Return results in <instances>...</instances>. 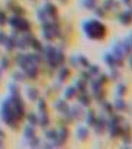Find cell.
Segmentation results:
<instances>
[{
	"mask_svg": "<svg viewBox=\"0 0 132 149\" xmlns=\"http://www.w3.org/2000/svg\"><path fill=\"white\" fill-rule=\"evenodd\" d=\"M1 114L2 119L9 127L14 129L17 128V121L19 120L13 109L10 98L2 103Z\"/></svg>",
	"mask_w": 132,
	"mask_h": 149,
	"instance_id": "1",
	"label": "cell"
},
{
	"mask_svg": "<svg viewBox=\"0 0 132 149\" xmlns=\"http://www.w3.org/2000/svg\"><path fill=\"white\" fill-rule=\"evenodd\" d=\"M9 23L12 27L20 31L27 32L31 29L29 22L20 17L15 15L10 17L9 19Z\"/></svg>",
	"mask_w": 132,
	"mask_h": 149,
	"instance_id": "2",
	"label": "cell"
},
{
	"mask_svg": "<svg viewBox=\"0 0 132 149\" xmlns=\"http://www.w3.org/2000/svg\"><path fill=\"white\" fill-rule=\"evenodd\" d=\"M10 99L14 110L19 118V120L22 118L25 114L24 102L20 95H11Z\"/></svg>",
	"mask_w": 132,
	"mask_h": 149,
	"instance_id": "3",
	"label": "cell"
},
{
	"mask_svg": "<svg viewBox=\"0 0 132 149\" xmlns=\"http://www.w3.org/2000/svg\"><path fill=\"white\" fill-rule=\"evenodd\" d=\"M46 58L49 65L52 68H56L58 66L57 55V52L56 49L53 46L48 45L44 49Z\"/></svg>",
	"mask_w": 132,
	"mask_h": 149,
	"instance_id": "4",
	"label": "cell"
},
{
	"mask_svg": "<svg viewBox=\"0 0 132 149\" xmlns=\"http://www.w3.org/2000/svg\"><path fill=\"white\" fill-rule=\"evenodd\" d=\"M43 35L47 40H51L54 38V34L53 31V24L49 22H43L42 26Z\"/></svg>",
	"mask_w": 132,
	"mask_h": 149,
	"instance_id": "5",
	"label": "cell"
},
{
	"mask_svg": "<svg viewBox=\"0 0 132 149\" xmlns=\"http://www.w3.org/2000/svg\"><path fill=\"white\" fill-rule=\"evenodd\" d=\"M15 61L20 69L24 72L26 71L27 68L31 66L27 63L26 55L22 53H19L17 54L15 57Z\"/></svg>",
	"mask_w": 132,
	"mask_h": 149,
	"instance_id": "6",
	"label": "cell"
},
{
	"mask_svg": "<svg viewBox=\"0 0 132 149\" xmlns=\"http://www.w3.org/2000/svg\"><path fill=\"white\" fill-rule=\"evenodd\" d=\"M68 135V131L67 129L62 128L60 129L59 132L58 133L57 138L54 141V143L57 146L61 145L65 142Z\"/></svg>",
	"mask_w": 132,
	"mask_h": 149,
	"instance_id": "7",
	"label": "cell"
},
{
	"mask_svg": "<svg viewBox=\"0 0 132 149\" xmlns=\"http://www.w3.org/2000/svg\"><path fill=\"white\" fill-rule=\"evenodd\" d=\"M26 75L31 79H35L38 77V70L35 64L32 65L27 68L25 71Z\"/></svg>",
	"mask_w": 132,
	"mask_h": 149,
	"instance_id": "8",
	"label": "cell"
},
{
	"mask_svg": "<svg viewBox=\"0 0 132 149\" xmlns=\"http://www.w3.org/2000/svg\"><path fill=\"white\" fill-rule=\"evenodd\" d=\"M44 9L47 13L48 17L49 16L52 17L53 19L55 18L57 14V10L56 7L53 4L48 3L45 6Z\"/></svg>",
	"mask_w": 132,
	"mask_h": 149,
	"instance_id": "9",
	"label": "cell"
},
{
	"mask_svg": "<svg viewBox=\"0 0 132 149\" xmlns=\"http://www.w3.org/2000/svg\"><path fill=\"white\" fill-rule=\"evenodd\" d=\"M3 45L8 51H13L16 47V38L13 36L11 37H7Z\"/></svg>",
	"mask_w": 132,
	"mask_h": 149,
	"instance_id": "10",
	"label": "cell"
},
{
	"mask_svg": "<svg viewBox=\"0 0 132 149\" xmlns=\"http://www.w3.org/2000/svg\"><path fill=\"white\" fill-rule=\"evenodd\" d=\"M30 46H31L32 48L37 52H41L43 50V46L40 41L33 36L30 42Z\"/></svg>",
	"mask_w": 132,
	"mask_h": 149,
	"instance_id": "11",
	"label": "cell"
},
{
	"mask_svg": "<svg viewBox=\"0 0 132 149\" xmlns=\"http://www.w3.org/2000/svg\"><path fill=\"white\" fill-rule=\"evenodd\" d=\"M24 137L28 140H31L35 137V131L34 128L32 125L26 126L24 131Z\"/></svg>",
	"mask_w": 132,
	"mask_h": 149,
	"instance_id": "12",
	"label": "cell"
},
{
	"mask_svg": "<svg viewBox=\"0 0 132 149\" xmlns=\"http://www.w3.org/2000/svg\"><path fill=\"white\" fill-rule=\"evenodd\" d=\"M9 7L10 9L12 12H13V13L15 14L16 16L20 17L21 15H23L25 11L23 9V8L20 7V6L17 5H15L13 3H10L9 5Z\"/></svg>",
	"mask_w": 132,
	"mask_h": 149,
	"instance_id": "13",
	"label": "cell"
},
{
	"mask_svg": "<svg viewBox=\"0 0 132 149\" xmlns=\"http://www.w3.org/2000/svg\"><path fill=\"white\" fill-rule=\"evenodd\" d=\"M38 94H39V92L37 88H31L27 90V97L32 102H34L36 100L38 97Z\"/></svg>",
	"mask_w": 132,
	"mask_h": 149,
	"instance_id": "14",
	"label": "cell"
},
{
	"mask_svg": "<svg viewBox=\"0 0 132 149\" xmlns=\"http://www.w3.org/2000/svg\"><path fill=\"white\" fill-rule=\"evenodd\" d=\"M41 114L40 118L39 119V123L41 127H46L49 123V116L47 112Z\"/></svg>",
	"mask_w": 132,
	"mask_h": 149,
	"instance_id": "15",
	"label": "cell"
},
{
	"mask_svg": "<svg viewBox=\"0 0 132 149\" xmlns=\"http://www.w3.org/2000/svg\"><path fill=\"white\" fill-rule=\"evenodd\" d=\"M37 17L40 21L44 22L47 21L48 15L45 9H39L37 12Z\"/></svg>",
	"mask_w": 132,
	"mask_h": 149,
	"instance_id": "16",
	"label": "cell"
},
{
	"mask_svg": "<svg viewBox=\"0 0 132 149\" xmlns=\"http://www.w3.org/2000/svg\"><path fill=\"white\" fill-rule=\"evenodd\" d=\"M55 108L57 110L63 112H67L68 111V106L66 102L63 100H59L55 103Z\"/></svg>",
	"mask_w": 132,
	"mask_h": 149,
	"instance_id": "17",
	"label": "cell"
},
{
	"mask_svg": "<svg viewBox=\"0 0 132 149\" xmlns=\"http://www.w3.org/2000/svg\"><path fill=\"white\" fill-rule=\"evenodd\" d=\"M28 46V44L23 37L16 40V47L22 50H26Z\"/></svg>",
	"mask_w": 132,
	"mask_h": 149,
	"instance_id": "18",
	"label": "cell"
},
{
	"mask_svg": "<svg viewBox=\"0 0 132 149\" xmlns=\"http://www.w3.org/2000/svg\"><path fill=\"white\" fill-rule=\"evenodd\" d=\"M27 120L31 125L35 126L38 124L39 122V119L36 114L33 113H31L27 115Z\"/></svg>",
	"mask_w": 132,
	"mask_h": 149,
	"instance_id": "19",
	"label": "cell"
},
{
	"mask_svg": "<svg viewBox=\"0 0 132 149\" xmlns=\"http://www.w3.org/2000/svg\"><path fill=\"white\" fill-rule=\"evenodd\" d=\"M45 137L47 139L53 141L55 140L58 137V132L55 130H49L46 131L45 134Z\"/></svg>",
	"mask_w": 132,
	"mask_h": 149,
	"instance_id": "20",
	"label": "cell"
},
{
	"mask_svg": "<svg viewBox=\"0 0 132 149\" xmlns=\"http://www.w3.org/2000/svg\"><path fill=\"white\" fill-rule=\"evenodd\" d=\"M38 108L40 113L47 112V104L43 98H40L38 102Z\"/></svg>",
	"mask_w": 132,
	"mask_h": 149,
	"instance_id": "21",
	"label": "cell"
},
{
	"mask_svg": "<svg viewBox=\"0 0 132 149\" xmlns=\"http://www.w3.org/2000/svg\"><path fill=\"white\" fill-rule=\"evenodd\" d=\"M9 90L11 95H20L18 86L14 84H11L9 86Z\"/></svg>",
	"mask_w": 132,
	"mask_h": 149,
	"instance_id": "22",
	"label": "cell"
},
{
	"mask_svg": "<svg viewBox=\"0 0 132 149\" xmlns=\"http://www.w3.org/2000/svg\"><path fill=\"white\" fill-rule=\"evenodd\" d=\"M69 75V70L67 68H64L61 70L59 74V79L61 81H64L66 80Z\"/></svg>",
	"mask_w": 132,
	"mask_h": 149,
	"instance_id": "23",
	"label": "cell"
},
{
	"mask_svg": "<svg viewBox=\"0 0 132 149\" xmlns=\"http://www.w3.org/2000/svg\"><path fill=\"white\" fill-rule=\"evenodd\" d=\"M13 78L15 81H22L25 80L26 77L22 73L15 72L13 75Z\"/></svg>",
	"mask_w": 132,
	"mask_h": 149,
	"instance_id": "24",
	"label": "cell"
},
{
	"mask_svg": "<svg viewBox=\"0 0 132 149\" xmlns=\"http://www.w3.org/2000/svg\"><path fill=\"white\" fill-rule=\"evenodd\" d=\"M10 65V61L8 58L4 56L2 58L1 61V68L2 69H7L9 67Z\"/></svg>",
	"mask_w": 132,
	"mask_h": 149,
	"instance_id": "25",
	"label": "cell"
},
{
	"mask_svg": "<svg viewBox=\"0 0 132 149\" xmlns=\"http://www.w3.org/2000/svg\"><path fill=\"white\" fill-rule=\"evenodd\" d=\"M39 144H40V140L39 138H38L35 136L30 140L29 145L31 148H35L37 147L38 146Z\"/></svg>",
	"mask_w": 132,
	"mask_h": 149,
	"instance_id": "26",
	"label": "cell"
},
{
	"mask_svg": "<svg viewBox=\"0 0 132 149\" xmlns=\"http://www.w3.org/2000/svg\"><path fill=\"white\" fill-rule=\"evenodd\" d=\"M75 88H68L65 93V96H66V98L69 99V98H72V97L75 95Z\"/></svg>",
	"mask_w": 132,
	"mask_h": 149,
	"instance_id": "27",
	"label": "cell"
},
{
	"mask_svg": "<svg viewBox=\"0 0 132 149\" xmlns=\"http://www.w3.org/2000/svg\"><path fill=\"white\" fill-rule=\"evenodd\" d=\"M31 56L33 61H34V63L35 64L36 63H40L42 61V57H41L40 55H39L38 54L31 53Z\"/></svg>",
	"mask_w": 132,
	"mask_h": 149,
	"instance_id": "28",
	"label": "cell"
},
{
	"mask_svg": "<svg viewBox=\"0 0 132 149\" xmlns=\"http://www.w3.org/2000/svg\"><path fill=\"white\" fill-rule=\"evenodd\" d=\"M7 22L6 15L3 11H0V26H3Z\"/></svg>",
	"mask_w": 132,
	"mask_h": 149,
	"instance_id": "29",
	"label": "cell"
},
{
	"mask_svg": "<svg viewBox=\"0 0 132 149\" xmlns=\"http://www.w3.org/2000/svg\"><path fill=\"white\" fill-rule=\"evenodd\" d=\"M57 60L58 65L63 64L65 61V56L62 53L60 52H57Z\"/></svg>",
	"mask_w": 132,
	"mask_h": 149,
	"instance_id": "30",
	"label": "cell"
},
{
	"mask_svg": "<svg viewBox=\"0 0 132 149\" xmlns=\"http://www.w3.org/2000/svg\"><path fill=\"white\" fill-rule=\"evenodd\" d=\"M7 36L3 31H0V45L4 44Z\"/></svg>",
	"mask_w": 132,
	"mask_h": 149,
	"instance_id": "31",
	"label": "cell"
},
{
	"mask_svg": "<svg viewBox=\"0 0 132 149\" xmlns=\"http://www.w3.org/2000/svg\"><path fill=\"white\" fill-rule=\"evenodd\" d=\"M5 133L2 130V129L0 128V137L3 138L5 137Z\"/></svg>",
	"mask_w": 132,
	"mask_h": 149,
	"instance_id": "32",
	"label": "cell"
},
{
	"mask_svg": "<svg viewBox=\"0 0 132 149\" xmlns=\"http://www.w3.org/2000/svg\"><path fill=\"white\" fill-rule=\"evenodd\" d=\"M44 147H45V148H46V149H51V148H52V146L50 144H46L44 146Z\"/></svg>",
	"mask_w": 132,
	"mask_h": 149,
	"instance_id": "33",
	"label": "cell"
},
{
	"mask_svg": "<svg viewBox=\"0 0 132 149\" xmlns=\"http://www.w3.org/2000/svg\"><path fill=\"white\" fill-rule=\"evenodd\" d=\"M3 146V142L2 141L1 138L0 137V148H2Z\"/></svg>",
	"mask_w": 132,
	"mask_h": 149,
	"instance_id": "34",
	"label": "cell"
}]
</instances>
